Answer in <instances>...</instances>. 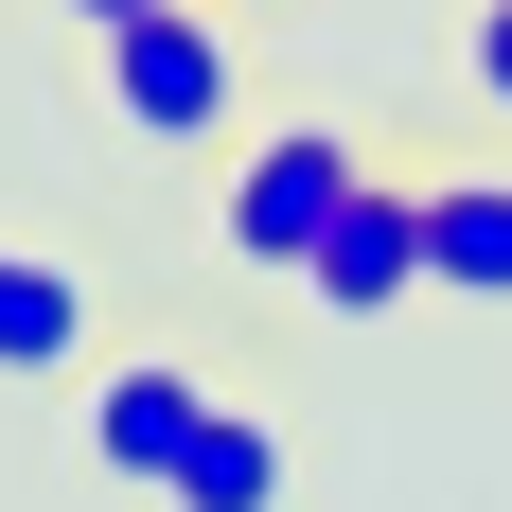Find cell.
I'll return each mask as SVG.
<instances>
[{
    "instance_id": "1",
    "label": "cell",
    "mask_w": 512,
    "mask_h": 512,
    "mask_svg": "<svg viewBox=\"0 0 512 512\" xmlns=\"http://www.w3.org/2000/svg\"><path fill=\"white\" fill-rule=\"evenodd\" d=\"M354 195H371V159L336 142V124H265V142L230 159V195H212V230H230V248L265 265V283H301V265H318V230H336Z\"/></svg>"
},
{
    "instance_id": "2",
    "label": "cell",
    "mask_w": 512,
    "mask_h": 512,
    "mask_svg": "<svg viewBox=\"0 0 512 512\" xmlns=\"http://www.w3.org/2000/svg\"><path fill=\"white\" fill-rule=\"evenodd\" d=\"M230 18L212 0H142L124 36H106V106H124V142H212L230 124Z\"/></svg>"
},
{
    "instance_id": "3",
    "label": "cell",
    "mask_w": 512,
    "mask_h": 512,
    "mask_svg": "<svg viewBox=\"0 0 512 512\" xmlns=\"http://www.w3.org/2000/svg\"><path fill=\"white\" fill-rule=\"evenodd\" d=\"M195 424H212V389H195V371H177V354H124V371L89 389V460L124 477V495H177Z\"/></svg>"
},
{
    "instance_id": "4",
    "label": "cell",
    "mask_w": 512,
    "mask_h": 512,
    "mask_svg": "<svg viewBox=\"0 0 512 512\" xmlns=\"http://www.w3.org/2000/svg\"><path fill=\"white\" fill-rule=\"evenodd\" d=\"M407 283H424V195H407V177H371V195L336 212V230H318L301 301H318V318H389Z\"/></svg>"
},
{
    "instance_id": "5",
    "label": "cell",
    "mask_w": 512,
    "mask_h": 512,
    "mask_svg": "<svg viewBox=\"0 0 512 512\" xmlns=\"http://www.w3.org/2000/svg\"><path fill=\"white\" fill-rule=\"evenodd\" d=\"M424 283L442 301H512V177H424Z\"/></svg>"
},
{
    "instance_id": "6",
    "label": "cell",
    "mask_w": 512,
    "mask_h": 512,
    "mask_svg": "<svg viewBox=\"0 0 512 512\" xmlns=\"http://www.w3.org/2000/svg\"><path fill=\"white\" fill-rule=\"evenodd\" d=\"M283 495H301V460H283V424L212 407V424H195V460H177V512H283Z\"/></svg>"
},
{
    "instance_id": "7",
    "label": "cell",
    "mask_w": 512,
    "mask_h": 512,
    "mask_svg": "<svg viewBox=\"0 0 512 512\" xmlns=\"http://www.w3.org/2000/svg\"><path fill=\"white\" fill-rule=\"evenodd\" d=\"M89 354V283L53 248H0V371H71Z\"/></svg>"
},
{
    "instance_id": "8",
    "label": "cell",
    "mask_w": 512,
    "mask_h": 512,
    "mask_svg": "<svg viewBox=\"0 0 512 512\" xmlns=\"http://www.w3.org/2000/svg\"><path fill=\"white\" fill-rule=\"evenodd\" d=\"M477 106L512 124V0H477Z\"/></svg>"
},
{
    "instance_id": "9",
    "label": "cell",
    "mask_w": 512,
    "mask_h": 512,
    "mask_svg": "<svg viewBox=\"0 0 512 512\" xmlns=\"http://www.w3.org/2000/svg\"><path fill=\"white\" fill-rule=\"evenodd\" d=\"M71 18H89V36H124V18H142V0H71Z\"/></svg>"
}]
</instances>
